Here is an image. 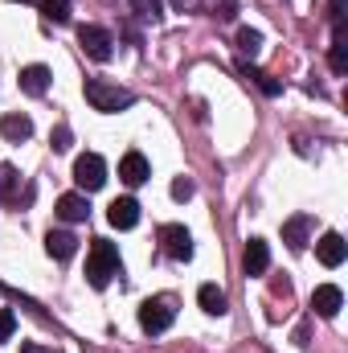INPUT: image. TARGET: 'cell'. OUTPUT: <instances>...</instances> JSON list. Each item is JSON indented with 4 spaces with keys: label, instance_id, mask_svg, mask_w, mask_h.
I'll use <instances>...</instances> for the list:
<instances>
[{
    "label": "cell",
    "instance_id": "cell-30",
    "mask_svg": "<svg viewBox=\"0 0 348 353\" xmlns=\"http://www.w3.org/2000/svg\"><path fill=\"white\" fill-rule=\"evenodd\" d=\"M21 4H33V0H21Z\"/></svg>",
    "mask_w": 348,
    "mask_h": 353
},
{
    "label": "cell",
    "instance_id": "cell-21",
    "mask_svg": "<svg viewBox=\"0 0 348 353\" xmlns=\"http://www.w3.org/2000/svg\"><path fill=\"white\" fill-rule=\"evenodd\" d=\"M17 181H21V173L12 165H0V201H12L17 197Z\"/></svg>",
    "mask_w": 348,
    "mask_h": 353
},
{
    "label": "cell",
    "instance_id": "cell-22",
    "mask_svg": "<svg viewBox=\"0 0 348 353\" xmlns=\"http://www.w3.org/2000/svg\"><path fill=\"white\" fill-rule=\"evenodd\" d=\"M328 62H332V70H336V74H348V46H345V37H332Z\"/></svg>",
    "mask_w": 348,
    "mask_h": 353
},
{
    "label": "cell",
    "instance_id": "cell-6",
    "mask_svg": "<svg viewBox=\"0 0 348 353\" xmlns=\"http://www.w3.org/2000/svg\"><path fill=\"white\" fill-rule=\"evenodd\" d=\"M156 239H160V247H164V255L168 259H193V234L184 230V226H176V222H168V226H160L156 230Z\"/></svg>",
    "mask_w": 348,
    "mask_h": 353
},
{
    "label": "cell",
    "instance_id": "cell-14",
    "mask_svg": "<svg viewBox=\"0 0 348 353\" xmlns=\"http://www.w3.org/2000/svg\"><path fill=\"white\" fill-rule=\"evenodd\" d=\"M87 214H90V205L83 193H62L58 197V218L62 222H87Z\"/></svg>",
    "mask_w": 348,
    "mask_h": 353
},
{
    "label": "cell",
    "instance_id": "cell-3",
    "mask_svg": "<svg viewBox=\"0 0 348 353\" xmlns=\"http://www.w3.org/2000/svg\"><path fill=\"white\" fill-rule=\"evenodd\" d=\"M173 321H176V308H173L168 296L144 300V308H140V329H144V333H164Z\"/></svg>",
    "mask_w": 348,
    "mask_h": 353
},
{
    "label": "cell",
    "instance_id": "cell-12",
    "mask_svg": "<svg viewBox=\"0 0 348 353\" xmlns=\"http://www.w3.org/2000/svg\"><path fill=\"white\" fill-rule=\"evenodd\" d=\"M0 136H4L8 144H25V140L33 136V119L12 111V115H4V119H0Z\"/></svg>",
    "mask_w": 348,
    "mask_h": 353
},
{
    "label": "cell",
    "instance_id": "cell-26",
    "mask_svg": "<svg viewBox=\"0 0 348 353\" xmlns=\"http://www.w3.org/2000/svg\"><path fill=\"white\" fill-rule=\"evenodd\" d=\"M173 197L176 201H188V197H193V181H188V176H176L173 181Z\"/></svg>",
    "mask_w": 348,
    "mask_h": 353
},
{
    "label": "cell",
    "instance_id": "cell-18",
    "mask_svg": "<svg viewBox=\"0 0 348 353\" xmlns=\"http://www.w3.org/2000/svg\"><path fill=\"white\" fill-rule=\"evenodd\" d=\"M41 4V17L54 21V25H66L70 21V0H37Z\"/></svg>",
    "mask_w": 348,
    "mask_h": 353
},
{
    "label": "cell",
    "instance_id": "cell-10",
    "mask_svg": "<svg viewBox=\"0 0 348 353\" xmlns=\"http://www.w3.org/2000/svg\"><path fill=\"white\" fill-rule=\"evenodd\" d=\"M119 176H123V185H144L152 169H148V157L144 152H127L123 161H119Z\"/></svg>",
    "mask_w": 348,
    "mask_h": 353
},
{
    "label": "cell",
    "instance_id": "cell-13",
    "mask_svg": "<svg viewBox=\"0 0 348 353\" xmlns=\"http://www.w3.org/2000/svg\"><path fill=\"white\" fill-rule=\"evenodd\" d=\"M307 230H312V218H307V214H295V218L283 222V243H287L291 251H303V247H307Z\"/></svg>",
    "mask_w": 348,
    "mask_h": 353
},
{
    "label": "cell",
    "instance_id": "cell-1",
    "mask_svg": "<svg viewBox=\"0 0 348 353\" xmlns=\"http://www.w3.org/2000/svg\"><path fill=\"white\" fill-rule=\"evenodd\" d=\"M111 275H119V247L115 243H107V239H94L90 243V255H87V279L90 288H107L111 283Z\"/></svg>",
    "mask_w": 348,
    "mask_h": 353
},
{
    "label": "cell",
    "instance_id": "cell-16",
    "mask_svg": "<svg viewBox=\"0 0 348 353\" xmlns=\"http://www.w3.org/2000/svg\"><path fill=\"white\" fill-rule=\"evenodd\" d=\"M197 304H201L209 316H226V308H230V300H226V292H221L217 283H201V292H197Z\"/></svg>",
    "mask_w": 348,
    "mask_h": 353
},
{
    "label": "cell",
    "instance_id": "cell-24",
    "mask_svg": "<svg viewBox=\"0 0 348 353\" xmlns=\"http://www.w3.org/2000/svg\"><path fill=\"white\" fill-rule=\"evenodd\" d=\"M201 4H205L217 21H230V17L238 12V0H201Z\"/></svg>",
    "mask_w": 348,
    "mask_h": 353
},
{
    "label": "cell",
    "instance_id": "cell-7",
    "mask_svg": "<svg viewBox=\"0 0 348 353\" xmlns=\"http://www.w3.org/2000/svg\"><path fill=\"white\" fill-rule=\"evenodd\" d=\"M312 308H316V316H324V321H332L340 308H345V292L336 288V283H320L316 292H312Z\"/></svg>",
    "mask_w": 348,
    "mask_h": 353
},
{
    "label": "cell",
    "instance_id": "cell-17",
    "mask_svg": "<svg viewBox=\"0 0 348 353\" xmlns=\"http://www.w3.org/2000/svg\"><path fill=\"white\" fill-rule=\"evenodd\" d=\"M21 90L33 94V99L45 94V90H50V70H45V66H25V70H21Z\"/></svg>",
    "mask_w": 348,
    "mask_h": 353
},
{
    "label": "cell",
    "instance_id": "cell-15",
    "mask_svg": "<svg viewBox=\"0 0 348 353\" xmlns=\"http://www.w3.org/2000/svg\"><path fill=\"white\" fill-rule=\"evenodd\" d=\"M45 251H50L54 259H62V263H66V259L78 251V239H74L70 230H50V234H45Z\"/></svg>",
    "mask_w": 348,
    "mask_h": 353
},
{
    "label": "cell",
    "instance_id": "cell-27",
    "mask_svg": "<svg viewBox=\"0 0 348 353\" xmlns=\"http://www.w3.org/2000/svg\"><path fill=\"white\" fill-rule=\"evenodd\" d=\"M50 144H54V152H66V148H70V128H58V132L50 136Z\"/></svg>",
    "mask_w": 348,
    "mask_h": 353
},
{
    "label": "cell",
    "instance_id": "cell-8",
    "mask_svg": "<svg viewBox=\"0 0 348 353\" xmlns=\"http://www.w3.org/2000/svg\"><path fill=\"white\" fill-rule=\"evenodd\" d=\"M107 222H111L115 230H131V226L140 222V201H135V197H115V201L107 205Z\"/></svg>",
    "mask_w": 348,
    "mask_h": 353
},
{
    "label": "cell",
    "instance_id": "cell-19",
    "mask_svg": "<svg viewBox=\"0 0 348 353\" xmlns=\"http://www.w3.org/2000/svg\"><path fill=\"white\" fill-rule=\"evenodd\" d=\"M238 70H242V74H246L250 83H259V87H262V94H270V99H274V94L283 90L279 83H274V79H270V74H262V70H254L250 62H238Z\"/></svg>",
    "mask_w": 348,
    "mask_h": 353
},
{
    "label": "cell",
    "instance_id": "cell-25",
    "mask_svg": "<svg viewBox=\"0 0 348 353\" xmlns=\"http://www.w3.org/2000/svg\"><path fill=\"white\" fill-rule=\"evenodd\" d=\"M12 333H17V316L8 308H0V341H8Z\"/></svg>",
    "mask_w": 348,
    "mask_h": 353
},
{
    "label": "cell",
    "instance_id": "cell-9",
    "mask_svg": "<svg viewBox=\"0 0 348 353\" xmlns=\"http://www.w3.org/2000/svg\"><path fill=\"white\" fill-rule=\"evenodd\" d=\"M316 255H320V263L324 267H340L348 259V243L336 234V230H328V234L316 243Z\"/></svg>",
    "mask_w": 348,
    "mask_h": 353
},
{
    "label": "cell",
    "instance_id": "cell-5",
    "mask_svg": "<svg viewBox=\"0 0 348 353\" xmlns=\"http://www.w3.org/2000/svg\"><path fill=\"white\" fill-rule=\"evenodd\" d=\"M78 46L87 50V58H94V62H107L115 54V37L102 25H83L78 29Z\"/></svg>",
    "mask_w": 348,
    "mask_h": 353
},
{
    "label": "cell",
    "instance_id": "cell-28",
    "mask_svg": "<svg viewBox=\"0 0 348 353\" xmlns=\"http://www.w3.org/2000/svg\"><path fill=\"white\" fill-rule=\"evenodd\" d=\"M176 8H180V12H188V8H201V0H173Z\"/></svg>",
    "mask_w": 348,
    "mask_h": 353
},
{
    "label": "cell",
    "instance_id": "cell-20",
    "mask_svg": "<svg viewBox=\"0 0 348 353\" xmlns=\"http://www.w3.org/2000/svg\"><path fill=\"white\" fill-rule=\"evenodd\" d=\"M234 41H238V50H242L246 58H254V54L262 50V33H259V29H238V37H234Z\"/></svg>",
    "mask_w": 348,
    "mask_h": 353
},
{
    "label": "cell",
    "instance_id": "cell-23",
    "mask_svg": "<svg viewBox=\"0 0 348 353\" xmlns=\"http://www.w3.org/2000/svg\"><path fill=\"white\" fill-rule=\"evenodd\" d=\"M131 8H135L144 21H160V17H164V4H160V0H131Z\"/></svg>",
    "mask_w": 348,
    "mask_h": 353
},
{
    "label": "cell",
    "instance_id": "cell-29",
    "mask_svg": "<svg viewBox=\"0 0 348 353\" xmlns=\"http://www.w3.org/2000/svg\"><path fill=\"white\" fill-rule=\"evenodd\" d=\"M21 353H54V350H45V345H33V341H29V345H21Z\"/></svg>",
    "mask_w": 348,
    "mask_h": 353
},
{
    "label": "cell",
    "instance_id": "cell-4",
    "mask_svg": "<svg viewBox=\"0 0 348 353\" xmlns=\"http://www.w3.org/2000/svg\"><path fill=\"white\" fill-rule=\"evenodd\" d=\"M74 181H78V189H87V193L102 189V185H107V161H102L98 152H83V157L74 161Z\"/></svg>",
    "mask_w": 348,
    "mask_h": 353
},
{
    "label": "cell",
    "instance_id": "cell-11",
    "mask_svg": "<svg viewBox=\"0 0 348 353\" xmlns=\"http://www.w3.org/2000/svg\"><path fill=\"white\" fill-rule=\"evenodd\" d=\"M266 267H270V247L262 239H250L246 243V255H242V271L246 275H266Z\"/></svg>",
    "mask_w": 348,
    "mask_h": 353
},
{
    "label": "cell",
    "instance_id": "cell-2",
    "mask_svg": "<svg viewBox=\"0 0 348 353\" xmlns=\"http://www.w3.org/2000/svg\"><path fill=\"white\" fill-rule=\"evenodd\" d=\"M83 94H87V103L94 107V111H127L131 103H135V94L127 87H119V83H107V79H87V87H83Z\"/></svg>",
    "mask_w": 348,
    "mask_h": 353
}]
</instances>
